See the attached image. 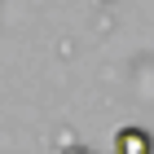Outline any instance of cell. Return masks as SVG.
I'll use <instances>...</instances> for the list:
<instances>
[{"mask_svg":"<svg viewBox=\"0 0 154 154\" xmlns=\"http://www.w3.org/2000/svg\"><path fill=\"white\" fill-rule=\"evenodd\" d=\"M66 154H93V150H66Z\"/></svg>","mask_w":154,"mask_h":154,"instance_id":"2","label":"cell"},{"mask_svg":"<svg viewBox=\"0 0 154 154\" xmlns=\"http://www.w3.org/2000/svg\"><path fill=\"white\" fill-rule=\"evenodd\" d=\"M115 145H119V154H150V150H154L150 132H141V128H123V132L115 137Z\"/></svg>","mask_w":154,"mask_h":154,"instance_id":"1","label":"cell"}]
</instances>
